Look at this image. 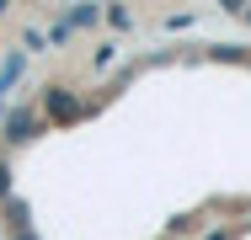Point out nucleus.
Returning a JSON list of instances; mask_svg holds the SVG:
<instances>
[{"label": "nucleus", "instance_id": "2", "mask_svg": "<svg viewBox=\"0 0 251 240\" xmlns=\"http://www.w3.org/2000/svg\"><path fill=\"white\" fill-rule=\"evenodd\" d=\"M32 134H43V118H32L27 107H16V112L5 118V139H11V144H27Z\"/></svg>", "mask_w": 251, "mask_h": 240}, {"label": "nucleus", "instance_id": "3", "mask_svg": "<svg viewBox=\"0 0 251 240\" xmlns=\"http://www.w3.org/2000/svg\"><path fill=\"white\" fill-rule=\"evenodd\" d=\"M0 197H11V166L0 160Z\"/></svg>", "mask_w": 251, "mask_h": 240}, {"label": "nucleus", "instance_id": "6", "mask_svg": "<svg viewBox=\"0 0 251 240\" xmlns=\"http://www.w3.org/2000/svg\"><path fill=\"white\" fill-rule=\"evenodd\" d=\"M246 22H251V11H246Z\"/></svg>", "mask_w": 251, "mask_h": 240}, {"label": "nucleus", "instance_id": "5", "mask_svg": "<svg viewBox=\"0 0 251 240\" xmlns=\"http://www.w3.org/2000/svg\"><path fill=\"white\" fill-rule=\"evenodd\" d=\"M0 16H5V5H0Z\"/></svg>", "mask_w": 251, "mask_h": 240}, {"label": "nucleus", "instance_id": "4", "mask_svg": "<svg viewBox=\"0 0 251 240\" xmlns=\"http://www.w3.org/2000/svg\"><path fill=\"white\" fill-rule=\"evenodd\" d=\"M11 240H32V235H27V230H16V235H11Z\"/></svg>", "mask_w": 251, "mask_h": 240}, {"label": "nucleus", "instance_id": "1", "mask_svg": "<svg viewBox=\"0 0 251 240\" xmlns=\"http://www.w3.org/2000/svg\"><path fill=\"white\" fill-rule=\"evenodd\" d=\"M43 107H49V123H75L80 118V101L64 91V86H49L43 91Z\"/></svg>", "mask_w": 251, "mask_h": 240}]
</instances>
